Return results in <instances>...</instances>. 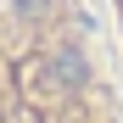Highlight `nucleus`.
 <instances>
[{
  "label": "nucleus",
  "instance_id": "f257e3e1",
  "mask_svg": "<svg viewBox=\"0 0 123 123\" xmlns=\"http://www.w3.org/2000/svg\"><path fill=\"white\" fill-rule=\"evenodd\" d=\"M45 73H50V84H62V90H84L90 84V62L78 56L73 45H56L50 62H45Z\"/></svg>",
  "mask_w": 123,
  "mask_h": 123
}]
</instances>
